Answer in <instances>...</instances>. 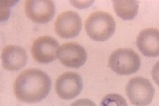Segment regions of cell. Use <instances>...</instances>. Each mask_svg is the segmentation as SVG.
Returning a JSON list of instances; mask_svg holds the SVG:
<instances>
[{
	"label": "cell",
	"instance_id": "cell-1",
	"mask_svg": "<svg viewBox=\"0 0 159 106\" xmlns=\"http://www.w3.org/2000/svg\"><path fill=\"white\" fill-rule=\"evenodd\" d=\"M52 89L49 76L38 69H28L18 76L14 84L16 99L21 102L36 103L49 95Z\"/></svg>",
	"mask_w": 159,
	"mask_h": 106
},
{
	"label": "cell",
	"instance_id": "cell-2",
	"mask_svg": "<svg viewBox=\"0 0 159 106\" xmlns=\"http://www.w3.org/2000/svg\"><path fill=\"white\" fill-rule=\"evenodd\" d=\"M84 27L90 38L97 42H104L113 36L116 24L110 14L100 11L92 13L87 18Z\"/></svg>",
	"mask_w": 159,
	"mask_h": 106
},
{
	"label": "cell",
	"instance_id": "cell-3",
	"mask_svg": "<svg viewBox=\"0 0 159 106\" xmlns=\"http://www.w3.org/2000/svg\"><path fill=\"white\" fill-rule=\"evenodd\" d=\"M141 60L134 50L120 48L115 50L108 60V67L116 74L130 75L139 70Z\"/></svg>",
	"mask_w": 159,
	"mask_h": 106
},
{
	"label": "cell",
	"instance_id": "cell-4",
	"mask_svg": "<svg viewBox=\"0 0 159 106\" xmlns=\"http://www.w3.org/2000/svg\"><path fill=\"white\" fill-rule=\"evenodd\" d=\"M125 90L131 103L136 106L149 105L155 94V89L150 81L139 76L130 79Z\"/></svg>",
	"mask_w": 159,
	"mask_h": 106
},
{
	"label": "cell",
	"instance_id": "cell-5",
	"mask_svg": "<svg viewBox=\"0 0 159 106\" xmlns=\"http://www.w3.org/2000/svg\"><path fill=\"white\" fill-rule=\"evenodd\" d=\"M83 88V82L80 75L71 71L62 74L56 81V92L59 97L66 100L78 96Z\"/></svg>",
	"mask_w": 159,
	"mask_h": 106
},
{
	"label": "cell",
	"instance_id": "cell-6",
	"mask_svg": "<svg viewBox=\"0 0 159 106\" xmlns=\"http://www.w3.org/2000/svg\"><path fill=\"white\" fill-rule=\"evenodd\" d=\"M24 9L27 17L38 23H49L56 13L54 2L50 0H28Z\"/></svg>",
	"mask_w": 159,
	"mask_h": 106
},
{
	"label": "cell",
	"instance_id": "cell-7",
	"mask_svg": "<svg viewBox=\"0 0 159 106\" xmlns=\"http://www.w3.org/2000/svg\"><path fill=\"white\" fill-rule=\"evenodd\" d=\"M82 29V20L78 13L68 11L61 14L57 18L54 30L59 37L64 39L78 36Z\"/></svg>",
	"mask_w": 159,
	"mask_h": 106
},
{
	"label": "cell",
	"instance_id": "cell-8",
	"mask_svg": "<svg viewBox=\"0 0 159 106\" xmlns=\"http://www.w3.org/2000/svg\"><path fill=\"white\" fill-rule=\"evenodd\" d=\"M59 42L49 36H41L33 42L31 52L36 62L48 64L54 62L57 57Z\"/></svg>",
	"mask_w": 159,
	"mask_h": 106
},
{
	"label": "cell",
	"instance_id": "cell-9",
	"mask_svg": "<svg viewBox=\"0 0 159 106\" xmlns=\"http://www.w3.org/2000/svg\"><path fill=\"white\" fill-rule=\"evenodd\" d=\"M57 57L65 67L78 69L85 64L87 55L85 49L78 42H67L59 47Z\"/></svg>",
	"mask_w": 159,
	"mask_h": 106
},
{
	"label": "cell",
	"instance_id": "cell-10",
	"mask_svg": "<svg viewBox=\"0 0 159 106\" xmlns=\"http://www.w3.org/2000/svg\"><path fill=\"white\" fill-rule=\"evenodd\" d=\"M2 65L7 71H16L21 70L28 62V55L22 47L15 45L7 46L2 54Z\"/></svg>",
	"mask_w": 159,
	"mask_h": 106
},
{
	"label": "cell",
	"instance_id": "cell-11",
	"mask_svg": "<svg viewBox=\"0 0 159 106\" xmlns=\"http://www.w3.org/2000/svg\"><path fill=\"white\" fill-rule=\"evenodd\" d=\"M137 47L146 57H158L159 30L150 28L142 31L137 37Z\"/></svg>",
	"mask_w": 159,
	"mask_h": 106
},
{
	"label": "cell",
	"instance_id": "cell-12",
	"mask_svg": "<svg viewBox=\"0 0 159 106\" xmlns=\"http://www.w3.org/2000/svg\"><path fill=\"white\" fill-rule=\"evenodd\" d=\"M116 14L125 21L132 20L138 13L139 4L137 1H113Z\"/></svg>",
	"mask_w": 159,
	"mask_h": 106
},
{
	"label": "cell",
	"instance_id": "cell-13",
	"mask_svg": "<svg viewBox=\"0 0 159 106\" xmlns=\"http://www.w3.org/2000/svg\"><path fill=\"white\" fill-rule=\"evenodd\" d=\"M100 106H128L126 100L117 94H109L103 98Z\"/></svg>",
	"mask_w": 159,
	"mask_h": 106
},
{
	"label": "cell",
	"instance_id": "cell-14",
	"mask_svg": "<svg viewBox=\"0 0 159 106\" xmlns=\"http://www.w3.org/2000/svg\"><path fill=\"white\" fill-rule=\"evenodd\" d=\"M70 106H97L96 104L88 99H79L73 102Z\"/></svg>",
	"mask_w": 159,
	"mask_h": 106
},
{
	"label": "cell",
	"instance_id": "cell-15",
	"mask_svg": "<svg viewBox=\"0 0 159 106\" xmlns=\"http://www.w3.org/2000/svg\"><path fill=\"white\" fill-rule=\"evenodd\" d=\"M152 75L153 81L159 86V61L156 62L155 65L153 66L152 71Z\"/></svg>",
	"mask_w": 159,
	"mask_h": 106
}]
</instances>
